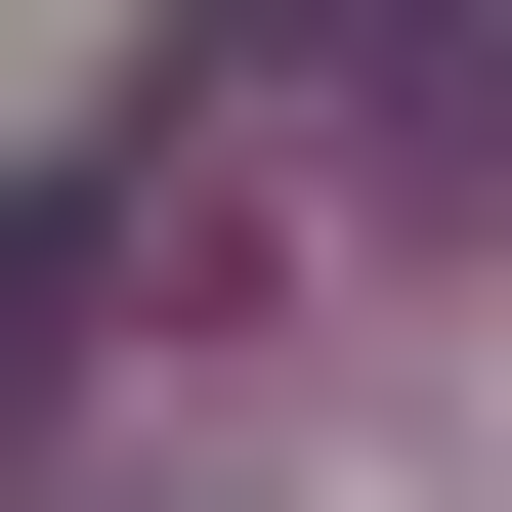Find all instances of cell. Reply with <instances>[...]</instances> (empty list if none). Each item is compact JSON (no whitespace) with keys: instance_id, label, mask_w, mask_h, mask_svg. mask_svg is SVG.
<instances>
[{"instance_id":"6da1fadb","label":"cell","mask_w":512,"mask_h":512,"mask_svg":"<svg viewBox=\"0 0 512 512\" xmlns=\"http://www.w3.org/2000/svg\"><path fill=\"white\" fill-rule=\"evenodd\" d=\"M128 256H214V214H171V171H0V427L128 342Z\"/></svg>"}]
</instances>
